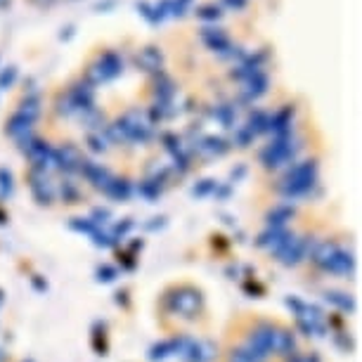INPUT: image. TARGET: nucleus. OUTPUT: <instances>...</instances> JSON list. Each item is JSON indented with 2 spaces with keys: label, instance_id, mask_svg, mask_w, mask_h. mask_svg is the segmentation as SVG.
Wrapping results in <instances>:
<instances>
[{
  "label": "nucleus",
  "instance_id": "nucleus-8",
  "mask_svg": "<svg viewBox=\"0 0 362 362\" xmlns=\"http://www.w3.org/2000/svg\"><path fill=\"white\" fill-rule=\"evenodd\" d=\"M286 362H303V357H300V355H296V353H291Z\"/></svg>",
  "mask_w": 362,
  "mask_h": 362
},
{
  "label": "nucleus",
  "instance_id": "nucleus-2",
  "mask_svg": "<svg viewBox=\"0 0 362 362\" xmlns=\"http://www.w3.org/2000/svg\"><path fill=\"white\" fill-rule=\"evenodd\" d=\"M327 272H331V275H350L353 272V256L346 254V251H336Z\"/></svg>",
  "mask_w": 362,
  "mask_h": 362
},
{
  "label": "nucleus",
  "instance_id": "nucleus-7",
  "mask_svg": "<svg viewBox=\"0 0 362 362\" xmlns=\"http://www.w3.org/2000/svg\"><path fill=\"white\" fill-rule=\"evenodd\" d=\"M303 362H320V357H317L315 353H310L308 357H303Z\"/></svg>",
  "mask_w": 362,
  "mask_h": 362
},
{
  "label": "nucleus",
  "instance_id": "nucleus-3",
  "mask_svg": "<svg viewBox=\"0 0 362 362\" xmlns=\"http://www.w3.org/2000/svg\"><path fill=\"white\" fill-rule=\"evenodd\" d=\"M327 300H331V303H336V306H341L343 310H350L353 308V300L348 298L346 293H339V291H327V296H324Z\"/></svg>",
  "mask_w": 362,
  "mask_h": 362
},
{
  "label": "nucleus",
  "instance_id": "nucleus-4",
  "mask_svg": "<svg viewBox=\"0 0 362 362\" xmlns=\"http://www.w3.org/2000/svg\"><path fill=\"white\" fill-rule=\"evenodd\" d=\"M166 355H170L168 341H163V343H159V346H154V348H152V353H149V357H152V360H163Z\"/></svg>",
  "mask_w": 362,
  "mask_h": 362
},
{
  "label": "nucleus",
  "instance_id": "nucleus-6",
  "mask_svg": "<svg viewBox=\"0 0 362 362\" xmlns=\"http://www.w3.org/2000/svg\"><path fill=\"white\" fill-rule=\"evenodd\" d=\"M100 279H104V282H109V279H114V270L111 268H100Z\"/></svg>",
  "mask_w": 362,
  "mask_h": 362
},
{
  "label": "nucleus",
  "instance_id": "nucleus-1",
  "mask_svg": "<svg viewBox=\"0 0 362 362\" xmlns=\"http://www.w3.org/2000/svg\"><path fill=\"white\" fill-rule=\"evenodd\" d=\"M272 350L289 357V355L296 350V339H293V331L277 329V334H275V343H272Z\"/></svg>",
  "mask_w": 362,
  "mask_h": 362
},
{
  "label": "nucleus",
  "instance_id": "nucleus-5",
  "mask_svg": "<svg viewBox=\"0 0 362 362\" xmlns=\"http://www.w3.org/2000/svg\"><path fill=\"white\" fill-rule=\"evenodd\" d=\"M62 197H64V199H76V197H78L76 187H74V185H69V183H67V185L62 187Z\"/></svg>",
  "mask_w": 362,
  "mask_h": 362
}]
</instances>
